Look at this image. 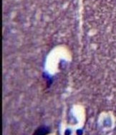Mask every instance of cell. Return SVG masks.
Wrapping results in <instances>:
<instances>
[{
    "instance_id": "obj_1",
    "label": "cell",
    "mask_w": 116,
    "mask_h": 135,
    "mask_svg": "<svg viewBox=\"0 0 116 135\" xmlns=\"http://www.w3.org/2000/svg\"><path fill=\"white\" fill-rule=\"evenodd\" d=\"M48 133V129L45 127H41L35 132L34 135H46Z\"/></svg>"
}]
</instances>
